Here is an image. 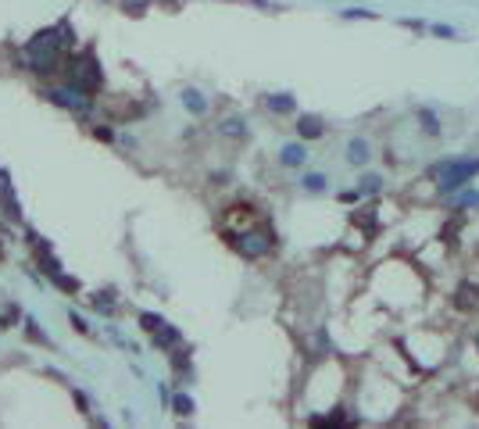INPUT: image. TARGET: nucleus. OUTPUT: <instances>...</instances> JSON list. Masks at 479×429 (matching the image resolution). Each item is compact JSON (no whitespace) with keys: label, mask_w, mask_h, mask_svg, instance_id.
Instances as JSON below:
<instances>
[{"label":"nucleus","mask_w":479,"mask_h":429,"mask_svg":"<svg viewBox=\"0 0 479 429\" xmlns=\"http://www.w3.org/2000/svg\"><path fill=\"white\" fill-rule=\"evenodd\" d=\"M68 51H75V29L68 18H58L54 25L39 29L22 47V68L39 75V79H54V75H61Z\"/></svg>","instance_id":"f257e3e1"},{"label":"nucleus","mask_w":479,"mask_h":429,"mask_svg":"<svg viewBox=\"0 0 479 429\" xmlns=\"http://www.w3.org/2000/svg\"><path fill=\"white\" fill-rule=\"evenodd\" d=\"M61 79L97 97V93L104 90V72H100V58L93 54V47L68 51V54H65V65H61Z\"/></svg>","instance_id":"f03ea898"},{"label":"nucleus","mask_w":479,"mask_h":429,"mask_svg":"<svg viewBox=\"0 0 479 429\" xmlns=\"http://www.w3.org/2000/svg\"><path fill=\"white\" fill-rule=\"evenodd\" d=\"M225 240L229 247L240 254V258H247V261H258V258H268L275 251V229L268 218L247 225V229H240V232H225Z\"/></svg>","instance_id":"7ed1b4c3"},{"label":"nucleus","mask_w":479,"mask_h":429,"mask_svg":"<svg viewBox=\"0 0 479 429\" xmlns=\"http://www.w3.org/2000/svg\"><path fill=\"white\" fill-rule=\"evenodd\" d=\"M39 97L44 100H51L54 107H65V111H72V114H90L93 111V93H86V90H79V86H72V83H47L44 90H39Z\"/></svg>","instance_id":"20e7f679"},{"label":"nucleus","mask_w":479,"mask_h":429,"mask_svg":"<svg viewBox=\"0 0 479 429\" xmlns=\"http://www.w3.org/2000/svg\"><path fill=\"white\" fill-rule=\"evenodd\" d=\"M429 176L436 179V186H440L444 193H451V190H458V186H465L468 179H475V176H479V158L444 161V165H436Z\"/></svg>","instance_id":"39448f33"},{"label":"nucleus","mask_w":479,"mask_h":429,"mask_svg":"<svg viewBox=\"0 0 479 429\" xmlns=\"http://www.w3.org/2000/svg\"><path fill=\"white\" fill-rule=\"evenodd\" d=\"M150 343H154L157 350H165V355H172L176 347H183V333H179L176 326L165 322L162 329H154V333H150Z\"/></svg>","instance_id":"423d86ee"},{"label":"nucleus","mask_w":479,"mask_h":429,"mask_svg":"<svg viewBox=\"0 0 479 429\" xmlns=\"http://www.w3.org/2000/svg\"><path fill=\"white\" fill-rule=\"evenodd\" d=\"M297 136H301V140L326 136V122L318 119V114H301V119H297Z\"/></svg>","instance_id":"0eeeda50"},{"label":"nucleus","mask_w":479,"mask_h":429,"mask_svg":"<svg viewBox=\"0 0 479 429\" xmlns=\"http://www.w3.org/2000/svg\"><path fill=\"white\" fill-rule=\"evenodd\" d=\"M454 308H458V311H472V308H479V286L461 283V286L454 290Z\"/></svg>","instance_id":"6e6552de"},{"label":"nucleus","mask_w":479,"mask_h":429,"mask_svg":"<svg viewBox=\"0 0 479 429\" xmlns=\"http://www.w3.org/2000/svg\"><path fill=\"white\" fill-rule=\"evenodd\" d=\"M179 100H183V107L193 111V114H208V107H211V104L204 100V93H201V90H193V86H186V90L179 93Z\"/></svg>","instance_id":"1a4fd4ad"},{"label":"nucleus","mask_w":479,"mask_h":429,"mask_svg":"<svg viewBox=\"0 0 479 429\" xmlns=\"http://www.w3.org/2000/svg\"><path fill=\"white\" fill-rule=\"evenodd\" d=\"M279 161H283L287 169H301V165L308 161V150H304V143H287L283 150H279Z\"/></svg>","instance_id":"9d476101"},{"label":"nucleus","mask_w":479,"mask_h":429,"mask_svg":"<svg viewBox=\"0 0 479 429\" xmlns=\"http://www.w3.org/2000/svg\"><path fill=\"white\" fill-rule=\"evenodd\" d=\"M265 107H268L272 114H294V111H297V100H294L290 93H268V97H265Z\"/></svg>","instance_id":"9b49d317"},{"label":"nucleus","mask_w":479,"mask_h":429,"mask_svg":"<svg viewBox=\"0 0 479 429\" xmlns=\"http://www.w3.org/2000/svg\"><path fill=\"white\" fill-rule=\"evenodd\" d=\"M97 315H114L118 311V304H114V293L111 290H97V293H90V301H86Z\"/></svg>","instance_id":"f8f14e48"},{"label":"nucleus","mask_w":479,"mask_h":429,"mask_svg":"<svg viewBox=\"0 0 479 429\" xmlns=\"http://www.w3.org/2000/svg\"><path fill=\"white\" fill-rule=\"evenodd\" d=\"M461 225H465V215H454L444 229H440V240H444V247L447 251H454L458 247V232H461Z\"/></svg>","instance_id":"ddd939ff"},{"label":"nucleus","mask_w":479,"mask_h":429,"mask_svg":"<svg viewBox=\"0 0 479 429\" xmlns=\"http://www.w3.org/2000/svg\"><path fill=\"white\" fill-rule=\"evenodd\" d=\"M0 211H4V218H11L15 225H22V208H18V201H15V190L0 193Z\"/></svg>","instance_id":"4468645a"},{"label":"nucleus","mask_w":479,"mask_h":429,"mask_svg":"<svg viewBox=\"0 0 479 429\" xmlns=\"http://www.w3.org/2000/svg\"><path fill=\"white\" fill-rule=\"evenodd\" d=\"M350 222H354L357 229H365L369 237H372V232H376V208H357V211L350 215Z\"/></svg>","instance_id":"2eb2a0df"},{"label":"nucleus","mask_w":479,"mask_h":429,"mask_svg":"<svg viewBox=\"0 0 479 429\" xmlns=\"http://www.w3.org/2000/svg\"><path fill=\"white\" fill-rule=\"evenodd\" d=\"M347 161L350 165H365L369 161V143L365 140H350L347 143Z\"/></svg>","instance_id":"dca6fc26"},{"label":"nucleus","mask_w":479,"mask_h":429,"mask_svg":"<svg viewBox=\"0 0 479 429\" xmlns=\"http://www.w3.org/2000/svg\"><path fill=\"white\" fill-rule=\"evenodd\" d=\"M218 133H222V136H232V140H247V122H244V119H225V122L218 126Z\"/></svg>","instance_id":"f3484780"},{"label":"nucleus","mask_w":479,"mask_h":429,"mask_svg":"<svg viewBox=\"0 0 479 429\" xmlns=\"http://www.w3.org/2000/svg\"><path fill=\"white\" fill-rule=\"evenodd\" d=\"M18 319H22V308H18L15 301L0 308V329H11V326H18Z\"/></svg>","instance_id":"a211bd4d"},{"label":"nucleus","mask_w":479,"mask_h":429,"mask_svg":"<svg viewBox=\"0 0 479 429\" xmlns=\"http://www.w3.org/2000/svg\"><path fill=\"white\" fill-rule=\"evenodd\" d=\"M22 326H25V336L32 340V343H44V347H51V336L39 329V322L36 319H22Z\"/></svg>","instance_id":"6ab92c4d"},{"label":"nucleus","mask_w":479,"mask_h":429,"mask_svg":"<svg viewBox=\"0 0 479 429\" xmlns=\"http://www.w3.org/2000/svg\"><path fill=\"white\" fill-rule=\"evenodd\" d=\"M118 4H122V11H126V15L140 18V15H147V11H150L154 0H118Z\"/></svg>","instance_id":"aec40b11"},{"label":"nucleus","mask_w":479,"mask_h":429,"mask_svg":"<svg viewBox=\"0 0 479 429\" xmlns=\"http://www.w3.org/2000/svg\"><path fill=\"white\" fill-rule=\"evenodd\" d=\"M169 404H172V411H176V415H183V418H190V415H193V397H190V394H176Z\"/></svg>","instance_id":"412c9836"},{"label":"nucleus","mask_w":479,"mask_h":429,"mask_svg":"<svg viewBox=\"0 0 479 429\" xmlns=\"http://www.w3.org/2000/svg\"><path fill=\"white\" fill-rule=\"evenodd\" d=\"M162 326H165L162 315H154V311H140V329H143L147 336H150L154 329H162Z\"/></svg>","instance_id":"4be33fe9"},{"label":"nucleus","mask_w":479,"mask_h":429,"mask_svg":"<svg viewBox=\"0 0 479 429\" xmlns=\"http://www.w3.org/2000/svg\"><path fill=\"white\" fill-rule=\"evenodd\" d=\"M419 122H422V129H426L429 136L440 133V122H436V114H433L429 107H419Z\"/></svg>","instance_id":"5701e85b"},{"label":"nucleus","mask_w":479,"mask_h":429,"mask_svg":"<svg viewBox=\"0 0 479 429\" xmlns=\"http://www.w3.org/2000/svg\"><path fill=\"white\" fill-rule=\"evenodd\" d=\"M326 183H329V179H326V176H318V172H308V176L301 179V186H304V190H311V193H322V190H326Z\"/></svg>","instance_id":"b1692460"},{"label":"nucleus","mask_w":479,"mask_h":429,"mask_svg":"<svg viewBox=\"0 0 479 429\" xmlns=\"http://www.w3.org/2000/svg\"><path fill=\"white\" fill-rule=\"evenodd\" d=\"M54 286L65 290V293H79V290H83V283L72 279V276H65V272H58V276H54Z\"/></svg>","instance_id":"393cba45"},{"label":"nucleus","mask_w":479,"mask_h":429,"mask_svg":"<svg viewBox=\"0 0 479 429\" xmlns=\"http://www.w3.org/2000/svg\"><path fill=\"white\" fill-rule=\"evenodd\" d=\"M379 186H383L379 176H365L362 183H357V193H362V197H365V193H379Z\"/></svg>","instance_id":"a878e982"},{"label":"nucleus","mask_w":479,"mask_h":429,"mask_svg":"<svg viewBox=\"0 0 479 429\" xmlns=\"http://www.w3.org/2000/svg\"><path fill=\"white\" fill-rule=\"evenodd\" d=\"M68 322H72V329H75V333H83V336H90V326H86V319L79 315V311H68Z\"/></svg>","instance_id":"bb28decb"},{"label":"nucleus","mask_w":479,"mask_h":429,"mask_svg":"<svg viewBox=\"0 0 479 429\" xmlns=\"http://www.w3.org/2000/svg\"><path fill=\"white\" fill-rule=\"evenodd\" d=\"M68 394H72V401H75V408H79V411H83V415L90 411V401H86V394H83V390H75V386H68Z\"/></svg>","instance_id":"cd10ccee"},{"label":"nucleus","mask_w":479,"mask_h":429,"mask_svg":"<svg viewBox=\"0 0 479 429\" xmlns=\"http://www.w3.org/2000/svg\"><path fill=\"white\" fill-rule=\"evenodd\" d=\"M90 136H93V140H100V143H111V140H114V133H111L107 126H93V129H90Z\"/></svg>","instance_id":"c85d7f7f"},{"label":"nucleus","mask_w":479,"mask_h":429,"mask_svg":"<svg viewBox=\"0 0 479 429\" xmlns=\"http://www.w3.org/2000/svg\"><path fill=\"white\" fill-rule=\"evenodd\" d=\"M343 18H376V11H365V8H347Z\"/></svg>","instance_id":"c756f323"},{"label":"nucleus","mask_w":479,"mask_h":429,"mask_svg":"<svg viewBox=\"0 0 479 429\" xmlns=\"http://www.w3.org/2000/svg\"><path fill=\"white\" fill-rule=\"evenodd\" d=\"M433 32H436V36H447V40L454 36V29H451V25H433Z\"/></svg>","instance_id":"7c9ffc66"}]
</instances>
